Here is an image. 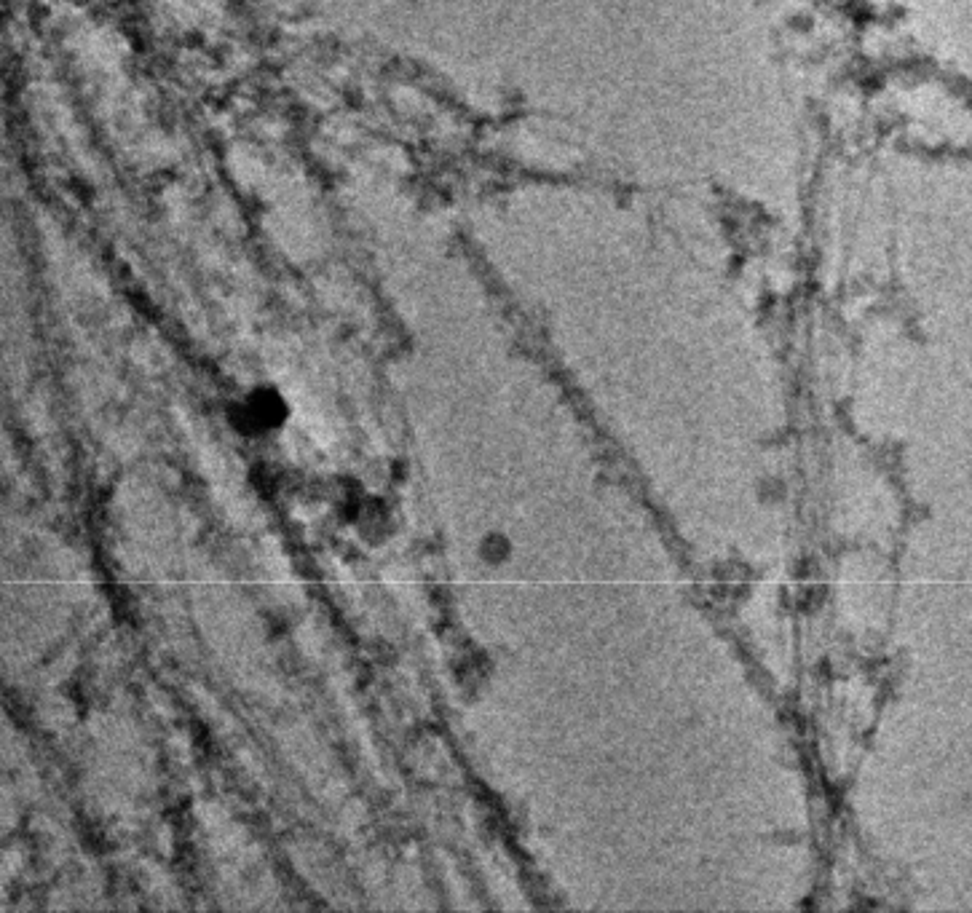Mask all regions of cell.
I'll list each match as a JSON object with an SVG mask.
<instances>
[{
    "instance_id": "7a4b0ae2",
    "label": "cell",
    "mask_w": 972,
    "mask_h": 913,
    "mask_svg": "<svg viewBox=\"0 0 972 913\" xmlns=\"http://www.w3.org/2000/svg\"><path fill=\"white\" fill-rule=\"evenodd\" d=\"M507 555H509V541L504 539V536H499V533H493V536H488V539L482 541V557H485L488 563H501V560H507Z\"/></svg>"
},
{
    "instance_id": "6da1fadb",
    "label": "cell",
    "mask_w": 972,
    "mask_h": 913,
    "mask_svg": "<svg viewBox=\"0 0 972 913\" xmlns=\"http://www.w3.org/2000/svg\"><path fill=\"white\" fill-rule=\"evenodd\" d=\"M287 415H290V407L282 394L276 389L260 386L231 407V424L241 434H268L274 429H282Z\"/></svg>"
}]
</instances>
